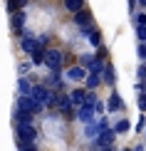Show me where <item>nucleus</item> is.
<instances>
[{
  "label": "nucleus",
  "mask_w": 146,
  "mask_h": 151,
  "mask_svg": "<svg viewBox=\"0 0 146 151\" xmlns=\"http://www.w3.org/2000/svg\"><path fill=\"white\" fill-rule=\"evenodd\" d=\"M25 5H27V0H8V12L12 15L17 10H25Z\"/></svg>",
  "instance_id": "nucleus-21"
},
{
  "label": "nucleus",
  "mask_w": 146,
  "mask_h": 151,
  "mask_svg": "<svg viewBox=\"0 0 146 151\" xmlns=\"http://www.w3.org/2000/svg\"><path fill=\"white\" fill-rule=\"evenodd\" d=\"M122 151H134V149H131V146H124V149H122Z\"/></svg>",
  "instance_id": "nucleus-36"
},
{
  "label": "nucleus",
  "mask_w": 146,
  "mask_h": 151,
  "mask_svg": "<svg viewBox=\"0 0 146 151\" xmlns=\"http://www.w3.org/2000/svg\"><path fill=\"white\" fill-rule=\"evenodd\" d=\"M17 92L25 94V97H30V92H32V84H30L25 77H20V79H17Z\"/></svg>",
  "instance_id": "nucleus-20"
},
{
  "label": "nucleus",
  "mask_w": 146,
  "mask_h": 151,
  "mask_svg": "<svg viewBox=\"0 0 146 151\" xmlns=\"http://www.w3.org/2000/svg\"><path fill=\"white\" fill-rule=\"evenodd\" d=\"M74 25H77L82 32H89V30L94 27L92 12H89V10H79V12H74Z\"/></svg>",
  "instance_id": "nucleus-4"
},
{
  "label": "nucleus",
  "mask_w": 146,
  "mask_h": 151,
  "mask_svg": "<svg viewBox=\"0 0 146 151\" xmlns=\"http://www.w3.org/2000/svg\"><path fill=\"white\" fill-rule=\"evenodd\" d=\"M84 84H87V89H89V92H94L99 84H104V77H101V72H87Z\"/></svg>",
  "instance_id": "nucleus-9"
},
{
  "label": "nucleus",
  "mask_w": 146,
  "mask_h": 151,
  "mask_svg": "<svg viewBox=\"0 0 146 151\" xmlns=\"http://www.w3.org/2000/svg\"><path fill=\"white\" fill-rule=\"evenodd\" d=\"M67 79H72V82H84V79H87V70H84L82 65L69 67V70H67Z\"/></svg>",
  "instance_id": "nucleus-10"
},
{
  "label": "nucleus",
  "mask_w": 146,
  "mask_h": 151,
  "mask_svg": "<svg viewBox=\"0 0 146 151\" xmlns=\"http://www.w3.org/2000/svg\"><path fill=\"white\" fill-rule=\"evenodd\" d=\"M144 134H146V131H144Z\"/></svg>",
  "instance_id": "nucleus-37"
},
{
  "label": "nucleus",
  "mask_w": 146,
  "mask_h": 151,
  "mask_svg": "<svg viewBox=\"0 0 146 151\" xmlns=\"http://www.w3.org/2000/svg\"><path fill=\"white\" fill-rule=\"evenodd\" d=\"M114 131H117V136L129 134V131H131V122H129V119H119V122L114 124Z\"/></svg>",
  "instance_id": "nucleus-17"
},
{
  "label": "nucleus",
  "mask_w": 146,
  "mask_h": 151,
  "mask_svg": "<svg viewBox=\"0 0 146 151\" xmlns=\"http://www.w3.org/2000/svg\"><path fill=\"white\" fill-rule=\"evenodd\" d=\"M139 5H141V8H146V0H139Z\"/></svg>",
  "instance_id": "nucleus-35"
},
{
  "label": "nucleus",
  "mask_w": 146,
  "mask_h": 151,
  "mask_svg": "<svg viewBox=\"0 0 146 151\" xmlns=\"http://www.w3.org/2000/svg\"><path fill=\"white\" fill-rule=\"evenodd\" d=\"M101 77H104V84H109V87L117 84V70H114V65H109V62H106L104 70H101Z\"/></svg>",
  "instance_id": "nucleus-11"
},
{
  "label": "nucleus",
  "mask_w": 146,
  "mask_h": 151,
  "mask_svg": "<svg viewBox=\"0 0 146 151\" xmlns=\"http://www.w3.org/2000/svg\"><path fill=\"white\" fill-rule=\"evenodd\" d=\"M106 129H109V127H106ZM99 131H101V127H99V119H97L94 124H84V136H87V139H92V141H94Z\"/></svg>",
  "instance_id": "nucleus-15"
},
{
  "label": "nucleus",
  "mask_w": 146,
  "mask_h": 151,
  "mask_svg": "<svg viewBox=\"0 0 146 151\" xmlns=\"http://www.w3.org/2000/svg\"><path fill=\"white\" fill-rule=\"evenodd\" d=\"M99 151H114V144L111 146H99Z\"/></svg>",
  "instance_id": "nucleus-34"
},
{
  "label": "nucleus",
  "mask_w": 146,
  "mask_h": 151,
  "mask_svg": "<svg viewBox=\"0 0 146 151\" xmlns=\"http://www.w3.org/2000/svg\"><path fill=\"white\" fill-rule=\"evenodd\" d=\"M136 57L141 62H146V42H139L136 45Z\"/></svg>",
  "instance_id": "nucleus-25"
},
{
  "label": "nucleus",
  "mask_w": 146,
  "mask_h": 151,
  "mask_svg": "<svg viewBox=\"0 0 146 151\" xmlns=\"http://www.w3.org/2000/svg\"><path fill=\"white\" fill-rule=\"evenodd\" d=\"M134 22H136V27H146V12H134Z\"/></svg>",
  "instance_id": "nucleus-23"
},
{
  "label": "nucleus",
  "mask_w": 146,
  "mask_h": 151,
  "mask_svg": "<svg viewBox=\"0 0 146 151\" xmlns=\"http://www.w3.org/2000/svg\"><path fill=\"white\" fill-rule=\"evenodd\" d=\"M27 72H30V65H20V77H25Z\"/></svg>",
  "instance_id": "nucleus-32"
},
{
  "label": "nucleus",
  "mask_w": 146,
  "mask_h": 151,
  "mask_svg": "<svg viewBox=\"0 0 146 151\" xmlns=\"http://www.w3.org/2000/svg\"><path fill=\"white\" fill-rule=\"evenodd\" d=\"M136 79L139 82H146V62H141V65L136 67Z\"/></svg>",
  "instance_id": "nucleus-26"
},
{
  "label": "nucleus",
  "mask_w": 146,
  "mask_h": 151,
  "mask_svg": "<svg viewBox=\"0 0 146 151\" xmlns=\"http://www.w3.org/2000/svg\"><path fill=\"white\" fill-rule=\"evenodd\" d=\"M134 89H136L139 94H141V92H146V82H136V84H134Z\"/></svg>",
  "instance_id": "nucleus-31"
},
{
  "label": "nucleus",
  "mask_w": 146,
  "mask_h": 151,
  "mask_svg": "<svg viewBox=\"0 0 146 151\" xmlns=\"http://www.w3.org/2000/svg\"><path fill=\"white\" fill-rule=\"evenodd\" d=\"M10 25H12V32H15V35H22V25H25V10H17V12H12V17H10Z\"/></svg>",
  "instance_id": "nucleus-8"
},
{
  "label": "nucleus",
  "mask_w": 146,
  "mask_h": 151,
  "mask_svg": "<svg viewBox=\"0 0 146 151\" xmlns=\"http://www.w3.org/2000/svg\"><path fill=\"white\" fill-rule=\"evenodd\" d=\"M117 141V131H114V127H109V129H101L99 134H97V139H94V146H111V144Z\"/></svg>",
  "instance_id": "nucleus-5"
},
{
  "label": "nucleus",
  "mask_w": 146,
  "mask_h": 151,
  "mask_svg": "<svg viewBox=\"0 0 146 151\" xmlns=\"http://www.w3.org/2000/svg\"><path fill=\"white\" fill-rule=\"evenodd\" d=\"M136 104H139V111H144V114H146V92H141L136 97Z\"/></svg>",
  "instance_id": "nucleus-27"
},
{
  "label": "nucleus",
  "mask_w": 146,
  "mask_h": 151,
  "mask_svg": "<svg viewBox=\"0 0 146 151\" xmlns=\"http://www.w3.org/2000/svg\"><path fill=\"white\" fill-rule=\"evenodd\" d=\"M136 134H144V131H146V114H144V111H141V116H139V122H136Z\"/></svg>",
  "instance_id": "nucleus-24"
},
{
  "label": "nucleus",
  "mask_w": 146,
  "mask_h": 151,
  "mask_svg": "<svg viewBox=\"0 0 146 151\" xmlns=\"http://www.w3.org/2000/svg\"><path fill=\"white\" fill-rule=\"evenodd\" d=\"M17 149L20 151H37V144L35 141H17Z\"/></svg>",
  "instance_id": "nucleus-22"
},
{
  "label": "nucleus",
  "mask_w": 146,
  "mask_h": 151,
  "mask_svg": "<svg viewBox=\"0 0 146 151\" xmlns=\"http://www.w3.org/2000/svg\"><path fill=\"white\" fill-rule=\"evenodd\" d=\"M45 65H47V70H52V72H60L62 67H65V52L62 50H45Z\"/></svg>",
  "instance_id": "nucleus-1"
},
{
  "label": "nucleus",
  "mask_w": 146,
  "mask_h": 151,
  "mask_svg": "<svg viewBox=\"0 0 146 151\" xmlns=\"http://www.w3.org/2000/svg\"><path fill=\"white\" fill-rule=\"evenodd\" d=\"M15 134H17V141H35L37 144V129L32 124H15Z\"/></svg>",
  "instance_id": "nucleus-2"
},
{
  "label": "nucleus",
  "mask_w": 146,
  "mask_h": 151,
  "mask_svg": "<svg viewBox=\"0 0 146 151\" xmlns=\"http://www.w3.org/2000/svg\"><path fill=\"white\" fill-rule=\"evenodd\" d=\"M20 47H22L27 55H32V52H35V50L40 47V45H37V37H32V35H25V37H22V42H20Z\"/></svg>",
  "instance_id": "nucleus-13"
},
{
  "label": "nucleus",
  "mask_w": 146,
  "mask_h": 151,
  "mask_svg": "<svg viewBox=\"0 0 146 151\" xmlns=\"http://www.w3.org/2000/svg\"><path fill=\"white\" fill-rule=\"evenodd\" d=\"M94 111H97V114H104V111H106L104 102H99V99H97V104H94Z\"/></svg>",
  "instance_id": "nucleus-29"
},
{
  "label": "nucleus",
  "mask_w": 146,
  "mask_h": 151,
  "mask_svg": "<svg viewBox=\"0 0 146 151\" xmlns=\"http://www.w3.org/2000/svg\"><path fill=\"white\" fill-rule=\"evenodd\" d=\"M45 87H50V89H57V92H60V89H62V77H60V72H55L52 77H47V79H45Z\"/></svg>",
  "instance_id": "nucleus-18"
},
{
  "label": "nucleus",
  "mask_w": 146,
  "mask_h": 151,
  "mask_svg": "<svg viewBox=\"0 0 146 151\" xmlns=\"http://www.w3.org/2000/svg\"><path fill=\"white\" fill-rule=\"evenodd\" d=\"M87 40H89L92 47H99V45H101V30H99V27H92L89 32H87Z\"/></svg>",
  "instance_id": "nucleus-16"
},
{
  "label": "nucleus",
  "mask_w": 146,
  "mask_h": 151,
  "mask_svg": "<svg viewBox=\"0 0 146 151\" xmlns=\"http://www.w3.org/2000/svg\"><path fill=\"white\" fill-rule=\"evenodd\" d=\"M17 109H20V111H27V114H40L45 106H40L32 97H25V94H20V97H17Z\"/></svg>",
  "instance_id": "nucleus-3"
},
{
  "label": "nucleus",
  "mask_w": 146,
  "mask_h": 151,
  "mask_svg": "<svg viewBox=\"0 0 146 151\" xmlns=\"http://www.w3.org/2000/svg\"><path fill=\"white\" fill-rule=\"evenodd\" d=\"M136 40L139 42H146V27H136Z\"/></svg>",
  "instance_id": "nucleus-28"
},
{
  "label": "nucleus",
  "mask_w": 146,
  "mask_h": 151,
  "mask_svg": "<svg viewBox=\"0 0 146 151\" xmlns=\"http://www.w3.org/2000/svg\"><path fill=\"white\" fill-rule=\"evenodd\" d=\"M136 5H139V0H129V12H131V17H134V12H136Z\"/></svg>",
  "instance_id": "nucleus-30"
},
{
  "label": "nucleus",
  "mask_w": 146,
  "mask_h": 151,
  "mask_svg": "<svg viewBox=\"0 0 146 151\" xmlns=\"http://www.w3.org/2000/svg\"><path fill=\"white\" fill-rule=\"evenodd\" d=\"M122 109H124L122 94H119L117 89H111L109 92V99H106V111H109V114H117V111H122Z\"/></svg>",
  "instance_id": "nucleus-6"
},
{
  "label": "nucleus",
  "mask_w": 146,
  "mask_h": 151,
  "mask_svg": "<svg viewBox=\"0 0 146 151\" xmlns=\"http://www.w3.org/2000/svg\"><path fill=\"white\" fill-rule=\"evenodd\" d=\"M134 151H146V144H136V146H134Z\"/></svg>",
  "instance_id": "nucleus-33"
},
{
  "label": "nucleus",
  "mask_w": 146,
  "mask_h": 151,
  "mask_svg": "<svg viewBox=\"0 0 146 151\" xmlns=\"http://www.w3.org/2000/svg\"><path fill=\"white\" fill-rule=\"evenodd\" d=\"M30 65H45V47H37L30 55Z\"/></svg>",
  "instance_id": "nucleus-19"
},
{
  "label": "nucleus",
  "mask_w": 146,
  "mask_h": 151,
  "mask_svg": "<svg viewBox=\"0 0 146 151\" xmlns=\"http://www.w3.org/2000/svg\"><path fill=\"white\" fill-rule=\"evenodd\" d=\"M69 99H72V106H82L87 99V89L84 87H79V89H72L69 92Z\"/></svg>",
  "instance_id": "nucleus-12"
},
{
  "label": "nucleus",
  "mask_w": 146,
  "mask_h": 151,
  "mask_svg": "<svg viewBox=\"0 0 146 151\" xmlns=\"http://www.w3.org/2000/svg\"><path fill=\"white\" fill-rule=\"evenodd\" d=\"M94 114H97V111H94L92 104H82L79 111H77V119H79L82 124H94V122H97V116H94Z\"/></svg>",
  "instance_id": "nucleus-7"
},
{
  "label": "nucleus",
  "mask_w": 146,
  "mask_h": 151,
  "mask_svg": "<svg viewBox=\"0 0 146 151\" xmlns=\"http://www.w3.org/2000/svg\"><path fill=\"white\" fill-rule=\"evenodd\" d=\"M65 3V10L67 12H79V10H84V5H87V0H62Z\"/></svg>",
  "instance_id": "nucleus-14"
}]
</instances>
